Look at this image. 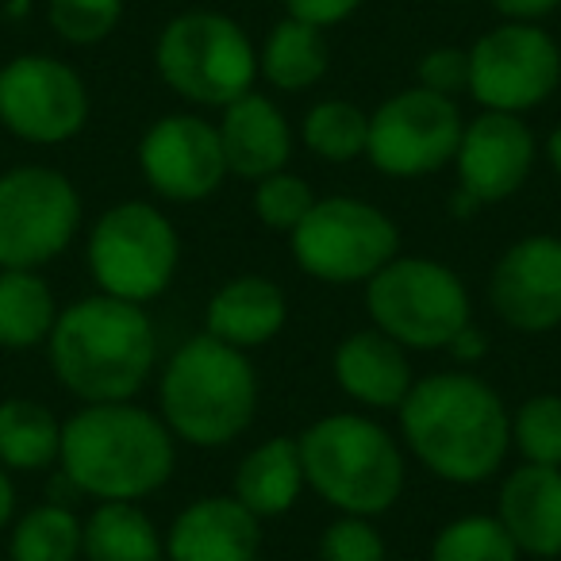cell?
Returning a JSON list of instances; mask_svg holds the SVG:
<instances>
[{"mask_svg":"<svg viewBox=\"0 0 561 561\" xmlns=\"http://www.w3.org/2000/svg\"><path fill=\"white\" fill-rule=\"evenodd\" d=\"M12 561H78L81 519L62 504H43L12 527Z\"/></svg>","mask_w":561,"mask_h":561,"instance_id":"obj_28","label":"cell"},{"mask_svg":"<svg viewBox=\"0 0 561 561\" xmlns=\"http://www.w3.org/2000/svg\"><path fill=\"white\" fill-rule=\"evenodd\" d=\"M262 519L234 496L193 500L165 535L170 561H254Z\"/></svg>","mask_w":561,"mask_h":561,"instance_id":"obj_17","label":"cell"},{"mask_svg":"<svg viewBox=\"0 0 561 561\" xmlns=\"http://www.w3.org/2000/svg\"><path fill=\"white\" fill-rule=\"evenodd\" d=\"M331 66V50L320 27L305 20L285 16L280 24L270 27L265 47L257 55V73L280 93H305L316 81H323Z\"/></svg>","mask_w":561,"mask_h":561,"instance_id":"obj_23","label":"cell"},{"mask_svg":"<svg viewBox=\"0 0 561 561\" xmlns=\"http://www.w3.org/2000/svg\"><path fill=\"white\" fill-rule=\"evenodd\" d=\"M507 24H538L542 16L558 12L561 0H489Z\"/></svg>","mask_w":561,"mask_h":561,"instance_id":"obj_36","label":"cell"},{"mask_svg":"<svg viewBox=\"0 0 561 561\" xmlns=\"http://www.w3.org/2000/svg\"><path fill=\"white\" fill-rule=\"evenodd\" d=\"M446 351L458 362H466V366H473V362H481L484 354H489V339H484V331H477L473 323H469V328H461L458 335H454V343L446 346Z\"/></svg>","mask_w":561,"mask_h":561,"instance_id":"obj_37","label":"cell"},{"mask_svg":"<svg viewBox=\"0 0 561 561\" xmlns=\"http://www.w3.org/2000/svg\"><path fill=\"white\" fill-rule=\"evenodd\" d=\"M323 561H389L385 538L366 515H339L320 538Z\"/></svg>","mask_w":561,"mask_h":561,"instance_id":"obj_33","label":"cell"},{"mask_svg":"<svg viewBox=\"0 0 561 561\" xmlns=\"http://www.w3.org/2000/svg\"><path fill=\"white\" fill-rule=\"evenodd\" d=\"M154 66L178 96L208 108H227L254 89L257 50L231 16L196 9L181 12L162 27Z\"/></svg>","mask_w":561,"mask_h":561,"instance_id":"obj_6","label":"cell"},{"mask_svg":"<svg viewBox=\"0 0 561 561\" xmlns=\"http://www.w3.org/2000/svg\"><path fill=\"white\" fill-rule=\"evenodd\" d=\"M366 308L377 331L404 351H443L469 328V293L435 257H392L366 280Z\"/></svg>","mask_w":561,"mask_h":561,"instance_id":"obj_7","label":"cell"},{"mask_svg":"<svg viewBox=\"0 0 561 561\" xmlns=\"http://www.w3.org/2000/svg\"><path fill=\"white\" fill-rule=\"evenodd\" d=\"M461 131L458 101L423 85L400 89L369 116L366 158L389 178H427L454 162Z\"/></svg>","mask_w":561,"mask_h":561,"instance_id":"obj_12","label":"cell"},{"mask_svg":"<svg viewBox=\"0 0 561 561\" xmlns=\"http://www.w3.org/2000/svg\"><path fill=\"white\" fill-rule=\"evenodd\" d=\"M254 185H257L254 188V211L270 231L293 234L300 227V219H305L316 204L312 185L289 170L270 173V178L254 181Z\"/></svg>","mask_w":561,"mask_h":561,"instance_id":"obj_32","label":"cell"},{"mask_svg":"<svg viewBox=\"0 0 561 561\" xmlns=\"http://www.w3.org/2000/svg\"><path fill=\"white\" fill-rule=\"evenodd\" d=\"M496 519L519 553L538 561L561 558V469L523 461L500 489Z\"/></svg>","mask_w":561,"mask_h":561,"instance_id":"obj_19","label":"cell"},{"mask_svg":"<svg viewBox=\"0 0 561 561\" xmlns=\"http://www.w3.org/2000/svg\"><path fill=\"white\" fill-rule=\"evenodd\" d=\"M47 20L70 47L104 43L124 20V0H47Z\"/></svg>","mask_w":561,"mask_h":561,"instance_id":"obj_31","label":"cell"},{"mask_svg":"<svg viewBox=\"0 0 561 561\" xmlns=\"http://www.w3.org/2000/svg\"><path fill=\"white\" fill-rule=\"evenodd\" d=\"M139 165L147 185L178 204L208 201L227 178L216 124L188 112H173L147 127L139 139Z\"/></svg>","mask_w":561,"mask_h":561,"instance_id":"obj_14","label":"cell"},{"mask_svg":"<svg viewBox=\"0 0 561 561\" xmlns=\"http://www.w3.org/2000/svg\"><path fill=\"white\" fill-rule=\"evenodd\" d=\"M62 454V423L35 400H0V466L32 473L47 469Z\"/></svg>","mask_w":561,"mask_h":561,"instance_id":"obj_26","label":"cell"},{"mask_svg":"<svg viewBox=\"0 0 561 561\" xmlns=\"http://www.w3.org/2000/svg\"><path fill=\"white\" fill-rule=\"evenodd\" d=\"M47 351L66 392L85 404H124L154 374L158 331L142 305L96 293L58 312Z\"/></svg>","mask_w":561,"mask_h":561,"instance_id":"obj_2","label":"cell"},{"mask_svg":"<svg viewBox=\"0 0 561 561\" xmlns=\"http://www.w3.org/2000/svg\"><path fill=\"white\" fill-rule=\"evenodd\" d=\"M305 484L308 477L297 438H265L234 469V500L250 507L257 519L285 515L300 500Z\"/></svg>","mask_w":561,"mask_h":561,"instance_id":"obj_22","label":"cell"},{"mask_svg":"<svg viewBox=\"0 0 561 561\" xmlns=\"http://www.w3.org/2000/svg\"><path fill=\"white\" fill-rule=\"evenodd\" d=\"M81 227V196L50 165L0 173V270H39L55 262Z\"/></svg>","mask_w":561,"mask_h":561,"instance_id":"obj_10","label":"cell"},{"mask_svg":"<svg viewBox=\"0 0 561 561\" xmlns=\"http://www.w3.org/2000/svg\"><path fill=\"white\" fill-rule=\"evenodd\" d=\"M489 300L515 331L542 335L561 328V239L527 234L512 242L489 277Z\"/></svg>","mask_w":561,"mask_h":561,"instance_id":"obj_15","label":"cell"},{"mask_svg":"<svg viewBox=\"0 0 561 561\" xmlns=\"http://www.w3.org/2000/svg\"><path fill=\"white\" fill-rule=\"evenodd\" d=\"M0 124L35 147H58L89 124L85 81L62 58H12L0 66Z\"/></svg>","mask_w":561,"mask_h":561,"instance_id":"obj_13","label":"cell"},{"mask_svg":"<svg viewBox=\"0 0 561 561\" xmlns=\"http://www.w3.org/2000/svg\"><path fill=\"white\" fill-rule=\"evenodd\" d=\"M58 323L50 285L35 270H0V346L32 351L47 343Z\"/></svg>","mask_w":561,"mask_h":561,"instance_id":"obj_25","label":"cell"},{"mask_svg":"<svg viewBox=\"0 0 561 561\" xmlns=\"http://www.w3.org/2000/svg\"><path fill=\"white\" fill-rule=\"evenodd\" d=\"M546 158H550V165H553V173L561 178V124L550 131V139H546Z\"/></svg>","mask_w":561,"mask_h":561,"instance_id":"obj_39","label":"cell"},{"mask_svg":"<svg viewBox=\"0 0 561 561\" xmlns=\"http://www.w3.org/2000/svg\"><path fill=\"white\" fill-rule=\"evenodd\" d=\"M420 85L431 89V93L450 96V101L458 93H469V50L458 47L427 50L420 58Z\"/></svg>","mask_w":561,"mask_h":561,"instance_id":"obj_34","label":"cell"},{"mask_svg":"<svg viewBox=\"0 0 561 561\" xmlns=\"http://www.w3.org/2000/svg\"><path fill=\"white\" fill-rule=\"evenodd\" d=\"M331 366H335L339 389L369 408H400L415 385L408 351L377 328L343 339Z\"/></svg>","mask_w":561,"mask_h":561,"instance_id":"obj_21","label":"cell"},{"mask_svg":"<svg viewBox=\"0 0 561 561\" xmlns=\"http://www.w3.org/2000/svg\"><path fill=\"white\" fill-rule=\"evenodd\" d=\"M162 423L188 446H227L254 423L257 374L250 358L211 335L173 351L162 369Z\"/></svg>","mask_w":561,"mask_h":561,"instance_id":"obj_4","label":"cell"},{"mask_svg":"<svg viewBox=\"0 0 561 561\" xmlns=\"http://www.w3.org/2000/svg\"><path fill=\"white\" fill-rule=\"evenodd\" d=\"M285 320H289V300H285L277 280L262 277V273H247V277L227 280L208 300L204 335L247 354L270 343L285 328Z\"/></svg>","mask_w":561,"mask_h":561,"instance_id":"obj_20","label":"cell"},{"mask_svg":"<svg viewBox=\"0 0 561 561\" xmlns=\"http://www.w3.org/2000/svg\"><path fill=\"white\" fill-rule=\"evenodd\" d=\"M297 443L308 484L343 515L374 519L404 492L400 443L366 415H323Z\"/></svg>","mask_w":561,"mask_h":561,"instance_id":"obj_5","label":"cell"},{"mask_svg":"<svg viewBox=\"0 0 561 561\" xmlns=\"http://www.w3.org/2000/svg\"><path fill=\"white\" fill-rule=\"evenodd\" d=\"M431 561H519V546L496 515H461L435 535Z\"/></svg>","mask_w":561,"mask_h":561,"instance_id":"obj_29","label":"cell"},{"mask_svg":"<svg viewBox=\"0 0 561 561\" xmlns=\"http://www.w3.org/2000/svg\"><path fill=\"white\" fill-rule=\"evenodd\" d=\"M561 85V50L538 24H500L469 47V96L484 112L538 108Z\"/></svg>","mask_w":561,"mask_h":561,"instance_id":"obj_11","label":"cell"},{"mask_svg":"<svg viewBox=\"0 0 561 561\" xmlns=\"http://www.w3.org/2000/svg\"><path fill=\"white\" fill-rule=\"evenodd\" d=\"M305 147L323 162L346 165L354 158H366L369 150V116L351 101H320L305 116Z\"/></svg>","mask_w":561,"mask_h":561,"instance_id":"obj_27","label":"cell"},{"mask_svg":"<svg viewBox=\"0 0 561 561\" xmlns=\"http://www.w3.org/2000/svg\"><path fill=\"white\" fill-rule=\"evenodd\" d=\"M366 0H285V12L293 20H305L312 27H335L343 20H351Z\"/></svg>","mask_w":561,"mask_h":561,"instance_id":"obj_35","label":"cell"},{"mask_svg":"<svg viewBox=\"0 0 561 561\" xmlns=\"http://www.w3.org/2000/svg\"><path fill=\"white\" fill-rule=\"evenodd\" d=\"M512 446L530 466H558L561 469V397L538 392L523 400L512 415Z\"/></svg>","mask_w":561,"mask_h":561,"instance_id":"obj_30","label":"cell"},{"mask_svg":"<svg viewBox=\"0 0 561 561\" xmlns=\"http://www.w3.org/2000/svg\"><path fill=\"white\" fill-rule=\"evenodd\" d=\"M12 512H16V489H12V481H9V469L0 466V530L9 527Z\"/></svg>","mask_w":561,"mask_h":561,"instance_id":"obj_38","label":"cell"},{"mask_svg":"<svg viewBox=\"0 0 561 561\" xmlns=\"http://www.w3.org/2000/svg\"><path fill=\"white\" fill-rule=\"evenodd\" d=\"M458 181L477 204H496L515 196L535 170V135L519 116L481 112L461 131V147L454 154Z\"/></svg>","mask_w":561,"mask_h":561,"instance_id":"obj_16","label":"cell"},{"mask_svg":"<svg viewBox=\"0 0 561 561\" xmlns=\"http://www.w3.org/2000/svg\"><path fill=\"white\" fill-rule=\"evenodd\" d=\"M81 558L85 561H165L150 515L139 504L108 500L81 523Z\"/></svg>","mask_w":561,"mask_h":561,"instance_id":"obj_24","label":"cell"},{"mask_svg":"<svg viewBox=\"0 0 561 561\" xmlns=\"http://www.w3.org/2000/svg\"><path fill=\"white\" fill-rule=\"evenodd\" d=\"M216 131L227 158V173H234V178L262 181L285 170L293 154V131L285 112L254 89L227 104Z\"/></svg>","mask_w":561,"mask_h":561,"instance_id":"obj_18","label":"cell"},{"mask_svg":"<svg viewBox=\"0 0 561 561\" xmlns=\"http://www.w3.org/2000/svg\"><path fill=\"white\" fill-rule=\"evenodd\" d=\"M404 443L450 484L489 481L512 446V415L500 392L473 374H435L400 404Z\"/></svg>","mask_w":561,"mask_h":561,"instance_id":"obj_1","label":"cell"},{"mask_svg":"<svg viewBox=\"0 0 561 561\" xmlns=\"http://www.w3.org/2000/svg\"><path fill=\"white\" fill-rule=\"evenodd\" d=\"M181 262L173 224L147 201H124L96 219L89 234V270L101 293L131 305L162 297Z\"/></svg>","mask_w":561,"mask_h":561,"instance_id":"obj_8","label":"cell"},{"mask_svg":"<svg viewBox=\"0 0 561 561\" xmlns=\"http://www.w3.org/2000/svg\"><path fill=\"white\" fill-rule=\"evenodd\" d=\"M289 239L297 265L323 285H366L400 254L397 224L358 196L316 201Z\"/></svg>","mask_w":561,"mask_h":561,"instance_id":"obj_9","label":"cell"},{"mask_svg":"<svg viewBox=\"0 0 561 561\" xmlns=\"http://www.w3.org/2000/svg\"><path fill=\"white\" fill-rule=\"evenodd\" d=\"M66 481L96 504H139L158 492L178 466L173 435L154 412L135 404H85L62 423Z\"/></svg>","mask_w":561,"mask_h":561,"instance_id":"obj_3","label":"cell"}]
</instances>
